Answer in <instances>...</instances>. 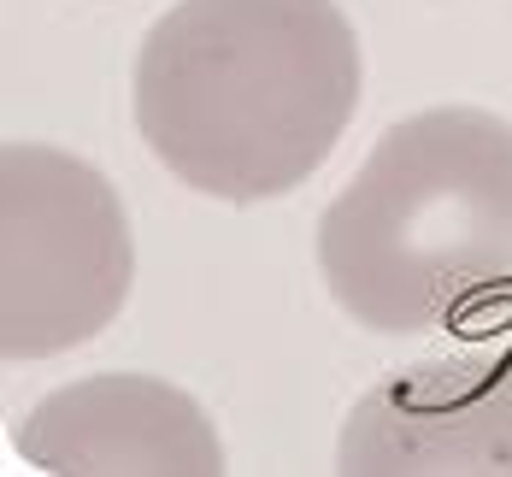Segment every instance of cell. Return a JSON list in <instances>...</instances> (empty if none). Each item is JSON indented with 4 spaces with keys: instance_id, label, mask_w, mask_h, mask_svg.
<instances>
[{
    "instance_id": "cell-5",
    "label": "cell",
    "mask_w": 512,
    "mask_h": 477,
    "mask_svg": "<svg viewBox=\"0 0 512 477\" xmlns=\"http://www.w3.org/2000/svg\"><path fill=\"white\" fill-rule=\"evenodd\" d=\"M18 454L42 472H224L218 430L201 407L159 377H83L53 389L18 424Z\"/></svg>"
},
{
    "instance_id": "cell-4",
    "label": "cell",
    "mask_w": 512,
    "mask_h": 477,
    "mask_svg": "<svg viewBox=\"0 0 512 477\" xmlns=\"http://www.w3.org/2000/svg\"><path fill=\"white\" fill-rule=\"evenodd\" d=\"M336 472H512V354H448L371 383L342 424Z\"/></svg>"
},
{
    "instance_id": "cell-1",
    "label": "cell",
    "mask_w": 512,
    "mask_h": 477,
    "mask_svg": "<svg viewBox=\"0 0 512 477\" xmlns=\"http://www.w3.org/2000/svg\"><path fill=\"white\" fill-rule=\"evenodd\" d=\"M359 77L336 0H177L136 53V130L195 195L254 207L330 159Z\"/></svg>"
},
{
    "instance_id": "cell-2",
    "label": "cell",
    "mask_w": 512,
    "mask_h": 477,
    "mask_svg": "<svg viewBox=\"0 0 512 477\" xmlns=\"http://www.w3.org/2000/svg\"><path fill=\"white\" fill-rule=\"evenodd\" d=\"M318 271L377 336H424L512 295V124L430 106L389 124L318 218Z\"/></svg>"
},
{
    "instance_id": "cell-3",
    "label": "cell",
    "mask_w": 512,
    "mask_h": 477,
    "mask_svg": "<svg viewBox=\"0 0 512 477\" xmlns=\"http://www.w3.org/2000/svg\"><path fill=\"white\" fill-rule=\"evenodd\" d=\"M136 248L118 189L48 142L0 154V354L48 360L101 336L130 301Z\"/></svg>"
}]
</instances>
